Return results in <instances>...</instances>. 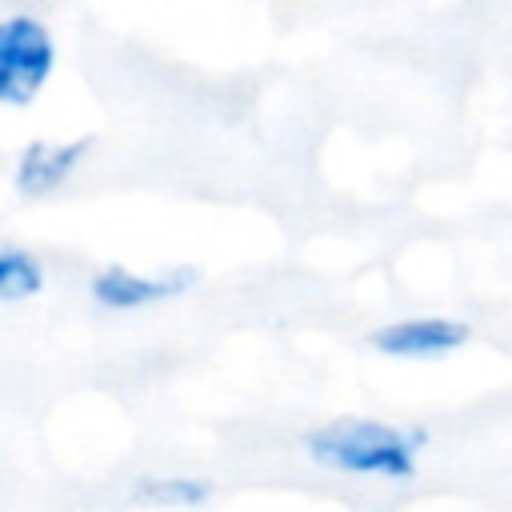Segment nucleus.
<instances>
[{
	"instance_id": "20e7f679",
	"label": "nucleus",
	"mask_w": 512,
	"mask_h": 512,
	"mask_svg": "<svg viewBox=\"0 0 512 512\" xmlns=\"http://www.w3.org/2000/svg\"><path fill=\"white\" fill-rule=\"evenodd\" d=\"M196 284L192 268H160V272H140L128 264H100L88 276V300L104 312H140L168 304L184 296Z\"/></svg>"
},
{
	"instance_id": "f03ea898",
	"label": "nucleus",
	"mask_w": 512,
	"mask_h": 512,
	"mask_svg": "<svg viewBox=\"0 0 512 512\" xmlns=\"http://www.w3.org/2000/svg\"><path fill=\"white\" fill-rule=\"evenodd\" d=\"M60 64L56 32L36 12L0 16V108H28L52 84Z\"/></svg>"
},
{
	"instance_id": "f257e3e1",
	"label": "nucleus",
	"mask_w": 512,
	"mask_h": 512,
	"mask_svg": "<svg viewBox=\"0 0 512 512\" xmlns=\"http://www.w3.org/2000/svg\"><path fill=\"white\" fill-rule=\"evenodd\" d=\"M432 444L420 424H392L376 416H336L320 420L300 436V452L336 476L408 484L420 472V456Z\"/></svg>"
},
{
	"instance_id": "7ed1b4c3",
	"label": "nucleus",
	"mask_w": 512,
	"mask_h": 512,
	"mask_svg": "<svg viewBox=\"0 0 512 512\" xmlns=\"http://www.w3.org/2000/svg\"><path fill=\"white\" fill-rule=\"evenodd\" d=\"M472 340L468 320L448 316V312H412V316H396L384 320L380 328H372L368 344L388 356V360H408V364H432V360H448L452 352H460Z\"/></svg>"
},
{
	"instance_id": "39448f33",
	"label": "nucleus",
	"mask_w": 512,
	"mask_h": 512,
	"mask_svg": "<svg viewBox=\"0 0 512 512\" xmlns=\"http://www.w3.org/2000/svg\"><path fill=\"white\" fill-rule=\"evenodd\" d=\"M92 152V136H36L12 160V188L24 200H44L72 184Z\"/></svg>"
},
{
	"instance_id": "423d86ee",
	"label": "nucleus",
	"mask_w": 512,
	"mask_h": 512,
	"mask_svg": "<svg viewBox=\"0 0 512 512\" xmlns=\"http://www.w3.org/2000/svg\"><path fill=\"white\" fill-rule=\"evenodd\" d=\"M216 496V484L200 472H140L128 488V500L156 512H192Z\"/></svg>"
},
{
	"instance_id": "0eeeda50",
	"label": "nucleus",
	"mask_w": 512,
	"mask_h": 512,
	"mask_svg": "<svg viewBox=\"0 0 512 512\" xmlns=\"http://www.w3.org/2000/svg\"><path fill=\"white\" fill-rule=\"evenodd\" d=\"M44 284H48L44 260L24 244L0 240V304H24V300L40 296Z\"/></svg>"
}]
</instances>
